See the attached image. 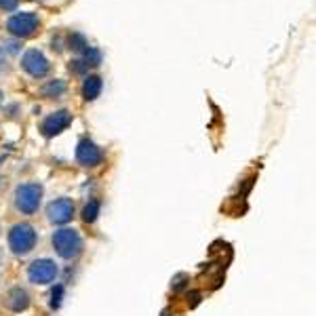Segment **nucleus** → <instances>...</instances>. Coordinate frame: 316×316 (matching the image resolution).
Masks as SVG:
<instances>
[{
  "instance_id": "obj_1",
  "label": "nucleus",
  "mask_w": 316,
  "mask_h": 316,
  "mask_svg": "<svg viewBox=\"0 0 316 316\" xmlns=\"http://www.w3.org/2000/svg\"><path fill=\"white\" fill-rule=\"evenodd\" d=\"M53 249L64 259L76 257L82 251V238L78 234V230H74V228H61V230H57L53 234Z\"/></svg>"
},
{
  "instance_id": "obj_2",
  "label": "nucleus",
  "mask_w": 316,
  "mask_h": 316,
  "mask_svg": "<svg viewBox=\"0 0 316 316\" xmlns=\"http://www.w3.org/2000/svg\"><path fill=\"white\" fill-rule=\"evenodd\" d=\"M8 247L15 255H25L36 247V230L30 224H17L8 232Z\"/></svg>"
},
{
  "instance_id": "obj_3",
  "label": "nucleus",
  "mask_w": 316,
  "mask_h": 316,
  "mask_svg": "<svg viewBox=\"0 0 316 316\" xmlns=\"http://www.w3.org/2000/svg\"><path fill=\"white\" fill-rule=\"evenodd\" d=\"M42 200V186L40 183H21L15 190V207L25 215L36 213Z\"/></svg>"
},
{
  "instance_id": "obj_4",
  "label": "nucleus",
  "mask_w": 316,
  "mask_h": 316,
  "mask_svg": "<svg viewBox=\"0 0 316 316\" xmlns=\"http://www.w3.org/2000/svg\"><path fill=\"white\" fill-rule=\"evenodd\" d=\"M55 276H57V266L51 259H36L28 268V278L34 285H49L55 280Z\"/></svg>"
},
{
  "instance_id": "obj_5",
  "label": "nucleus",
  "mask_w": 316,
  "mask_h": 316,
  "mask_svg": "<svg viewBox=\"0 0 316 316\" xmlns=\"http://www.w3.org/2000/svg\"><path fill=\"white\" fill-rule=\"evenodd\" d=\"M6 28H8V32L19 38L32 36L38 28V17L34 13H17L6 21Z\"/></svg>"
},
{
  "instance_id": "obj_6",
  "label": "nucleus",
  "mask_w": 316,
  "mask_h": 316,
  "mask_svg": "<svg viewBox=\"0 0 316 316\" xmlns=\"http://www.w3.org/2000/svg\"><path fill=\"white\" fill-rule=\"evenodd\" d=\"M21 66H23L25 72L32 74L34 78H40V76H45L49 72V61L36 49H32V51L25 53L23 59H21Z\"/></svg>"
},
{
  "instance_id": "obj_7",
  "label": "nucleus",
  "mask_w": 316,
  "mask_h": 316,
  "mask_svg": "<svg viewBox=\"0 0 316 316\" xmlns=\"http://www.w3.org/2000/svg\"><path fill=\"white\" fill-rule=\"evenodd\" d=\"M47 215L53 224H68L74 215V203L70 198H57L53 200L47 209Z\"/></svg>"
},
{
  "instance_id": "obj_8",
  "label": "nucleus",
  "mask_w": 316,
  "mask_h": 316,
  "mask_svg": "<svg viewBox=\"0 0 316 316\" xmlns=\"http://www.w3.org/2000/svg\"><path fill=\"white\" fill-rule=\"evenodd\" d=\"M70 122H72V114H70L68 110H59L55 114H51V116H47V120L42 122V133H45L47 137L59 135L61 131L68 129Z\"/></svg>"
},
{
  "instance_id": "obj_9",
  "label": "nucleus",
  "mask_w": 316,
  "mask_h": 316,
  "mask_svg": "<svg viewBox=\"0 0 316 316\" xmlns=\"http://www.w3.org/2000/svg\"><path fill=\"white\" fill-rule=\"evenodd\" d=\"M76 158H78V162L84 166H95L101 162V150L91 142V139H80L78 148H76Z\"/></svg>"
},
{
  "instance_id": "obj_10",
  "label": "nucleus",
  "mask_w": 316,
  "mask_h": 316,
  "mask_svg": "<svg viewBox=\"0 0 316 316\" xmlns=\"http://www.w3.org/2000/svg\"><path fill=\"white\" fill-rule=\"evenodd\" d=\"M4 304H6V308L8 310H13V312H23L25 308L30 306V295L25 289L21 287H13L11 291L6 293L4 297Z\"/></svg>"
},
{
  "instance_id": "obj_11",
  "label": "nucleus",
  "mask_w": 316,
  "mask_h": 316,
  "mask_svg": "<svg viewBox=\"0 0 316 316\" xmlns=\"http://www.w3.org/2000/svg\"><path fill=\"white\" fill-rule=\"evenodd\" d=\"M99 93H101V78L99 76H89L82 84V97L86 101H93V99L99 97Z\"/></svg>"
},
{
  "instance_id": "obj_12",
  "label": "nucleus",
  "mask_w": 316,
  "mask_h": 316,
  "mask_svg": "<svg viewBox=\"0 0 316 316\" xmlns=\"http://www.w3.org/2000/svg\"><path fill=\"white\" fill-rule=\"evenodd\" d=\"M64 93H66L64 80H51L49 84L42 86V95H45V97H61Z\"/></svg>"
},
{
  "instance_id": "obj_13",
  "label": "nucleus",
  "mask_w": 316,
  "mask_h": 316,
  "mask_svg": "<svg viewBox=\"0 0 316 316\" xmlns=\"http://www.w3.org/2000/svg\"><path fill=\"white\" fill-rule=\"evenodd\" d=\"M99 211H101V203H99V200H89V205H86L84 211H82V219H84L86 224H93L95 219H97Z\"/></svg>"
},
{
  "instance_id": "obj_14",
  "label": "nucleus",
  "mask_w": 316,
  "mask_h": 316,
  "mask_svg": "<svg viewBox=\"0 0 316 316\" xmlns=\"http://www.w3.org/2000/svg\"><path fill=\"white\" fill-rule=\"evenodd\" d=\"M61 295H64V285H57L51 293V308H59L61 304Z\"/></svg>"
},
{
  "instance_id": "obj_15",
  "label": "nucleus",
  "mask_w": 316,
  "mask_h": 316,
  "mask_svg": "<svg viewBox=\"0 0 316 316\" xmlns=\"http://www.w3.org/2000/svg\"><path fill=\"white\" fill-rule=\"evenodd\" d=\"M70 45H72V49H74V51H82V49H86L84 38H82V36H78V34H74V36H72V40H70Z\"/></svg>"
},
{
  "instance_id": "obj_16",
  "label": "nucleus",
  "mask_w": 316,
  "mask_h": 316,
  "mask_svg": "<svg viewBox=\"0 0 316 316\" xmlns=\"http://www.w3.org/2000/svg\"><path fill=\"white\" fill-rule=\"evenodd\" d=\"M17 6V0H0V8H4V11H13Z\"/></svg>"
},
{
  "instance_id": "obj_17",
  "label": "nucleus",
  "mask_w": 316,
  "mask_h": 316,
  "mask_svg": "<svg viewBox=\"0 0 316 316\" xmlns=\"http://www.w3.org/2000/svg\"><path fill=\"white\" fill-rule=\"evenodd\" d=\"M0 261H2V251H0Z\"/></svg>"
}]
</instances>
